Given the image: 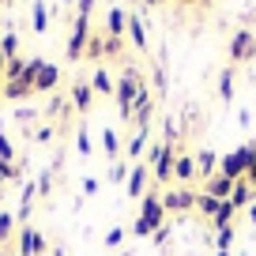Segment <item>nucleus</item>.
Instances as JSON below:
<instances>
[{
    "instance_id": "obj_9",
    "label": "nucleus",
    "mask_w": 256,
    "mask_h": 256,
    "mask_svg": "<svg viewBox=\"0 0 256 256\" xmlns=\"http://www.w3.org/2000/svg\"><path fill=\"white\" fill-rule=\"evenodd\" d=\"M87 42H90V23L80 16V23H76V30H72V42H68V56L76 60V56L83 53V46H87Z\"/></svg>"
},
{
    "instance_id": "obj_31",
    "label": "nucleus",
    "mask_w": 256,
    "mask_h": 256,
    "mask_svg": "<svg viewBox=\"0 0 256 256\" xmlns=\"http://www.w3.org/2000/svg\"><path fill=\"white\" fill-rule=\"evenodd\" d=\"M200 4H211V0H200Z\"/></svg>"
},
{
    "instance_id": "obj_25",
    "label": "nucleus",
    "mask_w": 256,
    "mask_h": 256,
    "mask_svg": "<svg viewBox=\"0 0 256 256\" xmlns=\"http://www.w3.org/2000/svg\"><path fill=\"white\" fill-rule=\"evenodd\" d=\"M106 53H110V56H120V38H106Z\"/></svg>"
},
{
    "instance_id": "obj_18",
    "label": "nucleus",
    "mask_w": 256,
    "mask_h": 256,
    "mask_svg": "<svg viewBox=\"0 0 256 256\" xmlns=\"http://www.w3.org/2000/svg\"><path fill=\"white\" fill-rule=\"evenodd\" d=\"M72 94H76V106H80V110L87 113V110H90V102H94V90H90L87 83H76V90H72Z\"/></svg>"
},
{
    "instance_id": "obj_5",
    "label": "nucleus",
    "mask_w": 256,
    "mask_h": 256,
    "mask_svg": "<svg viewBox=\"0 0 256 256\" xmlns=\"http://www.w3.org/2000/svg\"><path fill=\"white\" fill-rule=\"evenodd\" d=\"M162 208H166V215L170 211H196V192L192 188H170V192H162Z\"/></svg>"
},
{
    "instance_id": "obj_24",
    "label": "nucleus",
    "mask_w": 256,
    "mask_h": 256,
    "mask_svg": "<svg viewBox=\"0 0 256 256\" xmlns=\"http://www.w3.org/2000/svg\"><path fill=\"white\" fill-rule=\"evenodd\" d=\"M120 238H124V230H117V226H113V230L106 234V245H110V248H117V245H120Z\"/></svg>"
},
{
    "instance_id": "obj_27",
    "label": "nucleus",
    "mask_w": 256,
    "mask_h": 256,
    "mask_svg": "<svg viewBox=\"0 0 256 256\" xmlns=\"http://www.w3.org/2000/svg\"><path fill=\"white\" fill-rule=\"evenodd\" d=\"M90 8H94V0H80V16H83V19L90 16Z\"/></svg>"
},
{
    "instance_id": "obj_6",
    "label": "nucleus",
    "mask_w": 256,
    "mask_h": 256,
    "mask_svg": "<svg viewBox=\"0 0 256 256\" xmlns=\"http://www.w3.org/2000/svg\"><path fill=\"white\" fill-rule=\"evenodd\" d=\"M147 177H151V166H147V162H136V166H132V174H128V200H144Z\"/></svg>"
},
{
    "instance_id": "obj_16",
    "label": "nucleus",
    "mask_w": 256,
    "mask_h": 256,
    "mask_svg": "<svg viewBox=\"0 0 256 256\" xmlns=\"http://www.w3.org/2000/svg\"><path fill=\"white\" fill-rule=\"evenodd\" d=\"M234 238H238V222H234V226H222V230L215 234V248H218V252H230V248H234Z\"/></svg>"
},
{
    "instance_id": "obj_22",
    "label": "nucleus",
    "mask_w": 256,
    "mask_h": 256,
    "mask_svg": "<svg viewBox=\"0 0 256 256\" xmlns=\"http://www.w3.org/2000/svg\"><path fill=\"white\" fill-rule=\"evenodd\" d=\"M102 49H106V42L90 34V42H87V53H90V56H102Z\"/></svg>"
},
{
    "instance_id": "obj_15",
    "label": "nucleus",
    "mask_w": 256,
    "mask_h": 256,
    "mask_svg": "<svg viewBox=\"0 0 256 256\" xmlns=\"http://www.w3.org/2000/svg\"><path fill=\"white\" fill-rule=\"evenodd\" d=\"M128 38H132L136 49H147V30H144V23H140L136 16H128Z\"/></svg>"
},
{
    "instance_id": "obj_17",
    "label": "nucleus",
    "mask_w": 256,
    "mask_h": 256,
    "mask_svg": "<svg viewBox=\"0 0 256 256\" xmlns=\"http://www.w3.org/2000/svg\"><path fill=\"white\" fill-rule=\"evenodd\" d=\"M144 147H147V132H136V136H132V140H128V158H132V166H136V162H140V154H144Z\"/></svg>"
},
{
    "instance_id": "obj_32",
    "label": "nucleus",
    "mask_w": 256,
    "mask_h": 256,
    "mask_svg": "<svg viewBox=\"0 0 256 256\" xmlns=\"http://www.w3.org/2000/svg\"><path fill=\"white\" fill-rule=\"evenodd\" d=\"M241 256H248V252H241Z\"/></svg>"
},
{
    "instance_id": "obj_3",
    "label": "nucleus",
    "mask_w": 256,
    "mask_h": 256,
    "mask_svg": "<svg viewBox=\"0 0 256 256\" xmlns=\"http://www.w3.org/2000/svg\"><path fill=\"white\" fill-rule=\"evenodd\" d=\"M144 162L154 170V181H158V184H170V181H174V162H177V151H174V147L154 144L151 151L144 154Z\"/></svg>"
},
{
    "instance_id": "obj_30",
    "label": "nucleus",
    "mask_w": 256,
    "mask_h": 256,
    "mask_svg": "<svg viewBox=\"0 0 256 256\" xmlns=\"http://www.w3.org/2000/svg\"><path fill=\"white\" fill-rule=\"evenodd\" d=\"M215 256H230V252H215Z\"/></svg>"
},
{
    "instance_id": "obj_11",
    "label": "nucleus",
    "mask_w": 256,
    "mask_h": 256,
    "mask_svg": "<svg viewBox=\"0 0 256 256\" xmlns=\"http://www.w3.org/2000/svg\"><path fill=\"white\" fill-rule=\"evenodd\" d=\"M174 177L177 181H192L196 177V158L192 154H184L181 147H177V162H174Z\"/></svg>"
},
{
    "instance_id": "obj_29",
    "label": "nucleus",
    "mask_w": 256,
    "mask_h": 256,
    "mask_svg": "<svg viewBox=\"0 0 256 256\" xmlns=\"http://www.w3.org/2000/svg\"><path fill=\"white\" fill-rule=\"evenodd\" d=\"M154 4H158V0H144V8H154Z\"/></svg>"
},
{
    "instance_id": "obj_14",
    "label": "nucleus",
    "mask_w": 256,
    "mask_h": 256,
    "mask_svg": "<svg viewBox=\"0 0 256 256\" xmlns=\"http://www.w3.org/2000/svg\"><path fill=\"white\" fill-rule=\"evenodd\" d=\"M218 208H222V200H215V196H208V192H196V211H200V215H208V218H215L218 215Z\"/></svg>"
},
{
    "instance_id": "obj_10",
    "label": "nucleus",
    "mask_w": 256,
    "mask_h": 256,
    "mask_svg": "<svg viewBox=\"0 0 256 256\" xmlns=\"http://www.w3.org/2000/svg\"><path fill=\"white\" fill-rule=\"evenodd\" d=\"M230 204H234L238 211H248V208L256 204V188H252L248 181H238V184H234V196H230Z\"/></svg>"
},
{
    "instance_id": "obj_28",
    "label": "nucleus",
    "mask_w": 256,
    "mask_h": 256,
    "mask_svg": "<svg viewBox=\"0 0 256 256\" xmlns=\"http://www.w3.org/2000/svg\"><path fill=\"white\" fill-rule=\"evenodd\" d=\"M248 222L256 226V204H252V208H248Z\"/></svg>"
},
{
    "instance_id": "obj_19",
    "label": "nucleus",
    "mask_w": 256,
    "mask_h": 256,
    "mask_svg": "<svg viewBox=\"0 0 256 256\" xmlns=\"http://www.w3.org/2000/svg\"><path fill=\"white\" fill-rule=\"evenodd\" d=\"M94 90H98V94H110V98H113V90H117L106 68H98V72H94Z\"/></svg>"
},
{
    "instance_id": "obj_20",
    "label": "nucleus",
    "mask_w": 256,
    "mask_h": 256,
    "mask_svg": "<svg viewBox=\"0 0 256 256\" xmlns=\"http://www.w3.org/2000/svg\"><path fill=\"white\" fill-rule=\"evenodd\" d=\"M102 144H106V151H110L113 158L120 154V140H117V132H113V128H106V132H102Z\"/></svg>"
},
{
    "instance_id": "obj_7",
    "label": "nucleus",
    "mask_w": 256,
    "mask_h": 256,
    "mask_svg": "<svg viewBox=\"0 0 256 256\" xmlns=\"http://www.w3.org/2000/svg\"><path fill=\"white\" fill-rule=\"evenodd\" d=\"M234 184H238V181L215 174L211 181H204V192H208V196H215V200H230V196H234Z\"/></svg>"
},
{
    "instance_id": "obj_13",
    "label": "nucleus",
    "mask_w": 256,
    "mask_h": 256,
    "mask_svg": "<svg viewBox=\"0 0 256 256\" xmlns=\"http://www.w3.org/2000/svg\"><path fill=\"white\" fill-rule=\"evenodd\" d=\"M106 26H110V38H120V34H128V16H124L120 8H110Z\"/></svg>"
},
{
    "instance_id": "obj_12",
    "label": "nucleus",
    "mask_w": 256,
    "mask_h": 256,
    "mask_svg": "<svg viewBox=\"0 0 256 256\" xmlns=\"http://www.w3.org/2000/svg\"><path fill=\"white\" fill-rule=\"evenodd\" d=\"M218 102H226V106L234 102V64H226L218 72Z\"/></svg>"
},
{
    "instance_id": "obj_1",
    "label": "nucleus",
    "mask_w": 256,
    "mask_h": 256,
    "mask_svg": "<svg viewBox=\"0 0 256 256\" xmlns=\"http://www.w3.org/2000/svg\"><path fill=\"white\" fill-rule=\"evenodd\" d=\"M166 222V208H162V192L158 188H147L144 192V208H140V215H136V222H132V234H136L140 241L144 238H151L158 226Z\"/></svg>"
},
{
    "instance_id": "obj_26",
    "label": "nucleus",
    "mask_w": 256,
    "mask_h": 256,
    "mask_svg": "<svg viewBox=\"0 0 256 256\" xmlns=\"http://www.w3.org/2000/svg\"><path fill=\"white\" fill-rule=\"evenodd\" d=\"M128 174H132V166H113V181H124Z\"/></svg>"
},
{
    "instance_id": "obj_4",
    "label": "nucleus",
    "mask_w": 256,
    "mask_h": 256,
    "mask_svg": "<svg viewBox=\"0 0 256 256\" xmlns=\"http://www.w3.org/2000/svg\"><path fill=\"white\" fill-rule=\"evenodd\" d=\"M256 56V30H234L230 38V64H245Z\"/></svg>"
},
{
    "instance_id": "obj_2",
    "label": "nucleus",
    "mask_w": 256,
    "mask_h": 256,
    "mask_svg": "<svg viewBox=\"0 0 256 256\" xmlns=\"http://www.w3.org/2000/svg\"><path fill=\"white\" fill-rule=\"evenodd\" d=\"M256 166V147L245 144V147H234L230 154H218V174L230 177V181H241L245 177V170Z\"/></svg>"
},
{
    "instance_id": "obj_8",
    "label": "nucleus",
    "mask_w": 256,
    "mask_h": 256,
    "mask_svg": "<svg viewBox=\"0 0 256 256\" xmlns=\"http://www.w3.org/2000/svg\"><path fill=\"white\" fill-rule=\"evenodd\" d=\"M192 158H196V177H200V181H211V177H215V170H218L215 151H196Z\"/></svg>"
},
{
    "instance_id": "obj_23",
    "label": "nucleus",
    "mask_w": 256,
    "mask_h": 256,
    "mask_svg": "<svg viewBox=\"0 0 256 256\" xmlns=\"http://www.w3.org/2000/svg\"><path fill=\"white\" fill-rule=\"evenodd\" d=\"M166 238H170V222H162L158 230L151 234V241H154V245H166Z\"/></svg>"
},
{
    "instance_id": "obj_21",
    "label": "nucleus",
    "mask_w": 256,
    "mask_h": 256,
    "mask_svg": "<svg viewBox=\"0 0 256 256\" xmlns=\"http://www.w3.org/2000/svg\"><path fill=\"white\" fill-rule=\"evenodd\" d=\"M38 83H42V87L56 83V68H46V64H42V72H38Z\"/></svg>"
}]
</instances>
